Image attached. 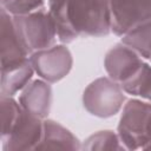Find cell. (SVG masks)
<instances>
[{"instance_id":"cell-4","label":"cell","mask_w":151,"mask_h":151,"mask_svg":"<svg viewBox=\"0 0 151 151\" xmlns=\"http://www.w3.org/2000/svg\"><path fill=\"white\" fill-rule=\"evenodd\" d=\"M151 113V103L133 97L123 109L117 133L126 150H143L146 142V126Z\"/></svg>"},{"instance_id":"cell-11","label":"cell","mask_w":151,"mask_h":151,"mask_svg":"<svg viewBox=\"0 0 151 151\" xmlns=\"http://www.w3.org/2000/svg\"><path fill=\"white\" fill-rule=\"evenodd\" d=\"M34 73L35 72L31 65L29 57L22 61L1 66L0 93L9 97L19 94L33 79Z\"/></svg>"},{"instance_id":"cell-2","label":"cell","mask_w":151,"mask_h":151,"mask_svg":"<svg viewBox=\"0 0 151 151\" xmlns=\"http://www.w3.org/2000/svg\"><path fill=\"white\" fill-rule=\"evenodd\" d=\"M125 94L119 83L110 77H100L84 90L83 105L91 116L110 118L122 111L126 100Z\"/></svg>"},{"instance_id":"cell-7","label":"cell","mask_w":151,"mask_h":151,"mask_svg":"<svg viewBox=\"0 0 151 151\" xmlns=\"http://www.w3.org/2000/svg\"><path fill=\"white\" fill-rule=\"evenodd\" d=\"M110 5L112 33L117 37L151 19V0H110Z\"/></svg>"},{"instance_id":"cell-3","label":"cell","mask_w":151,"mask_h":151,"mask_svg":"<svg viewBox=\"0 0 151 151\" xmlns=\"http://www.w3.org/2000/svg\"><path fill=\"white\" fill-rule=\"evenodd\" d=\"M13 21L29 54L57 44V27L48 9L42 8L28 14L15 15Z\"/></svg>"},{"instance_id":"cell-16","label":"cell","mask_w":151,"mask_h":151,"mask_svg":"<svg viewBox=\"0 0 151 151\" xmlns=\"http://www.w3.org/2000/svg\"><path fill=\"white\" fill-rule=\"evenodd\" d=\"M1 104V139L8 136L14 124L17 123L19 116L22 112V107L14 97L0 96Z\"/></svg>"},{"instance_id":"cell-10","label":"cell","mask_w":151,"mask_h":151,"mask_svg":"<svg viewBox=\"0 0 151 151\" xmlns=\"http://www.w3.org/2000/svg\"><path fill=\"white\" fill-rule=\"evenodd\" d=\"M52 86L46 80L38 78L32 79L19 93L18 101L21 107L41 119H46L52 106Z\"/></svg>"},{"instance_id":"cell-17","label":"cell","mask_w":151,"mask_h":151,"mask_svg":"<svg viewBox=\"0 0 151 151\" xmlns=\"http://www.w3.org/2000/svg\"><path fill=\"white\" fill-rule=\"evenodd\" d=\"M1 8L12 17L28 14L45 7V0H0Z\"/></svg>"},{"instance_id":"cell-18","label":"cell","mask_w":151,"mask_h":151,"mask_svg":"<svg viewBox=\"0 0 151 151\" xmlns=\"http://www.w3.org/2000/svg\"><path fill=\"white\" fill-rule=\"evenodd\" d=\"M146 136H147V142L144 146L143 150H151V113L149 116L147 120V126H146Z\"/></svg>"},{"instance_id":"cell-19","label":"cell","mask_w":151,"mask_h":151,"mask_svg":"<svg viewBox=\"0 0 151 151\" xmlns=\"http://www.w3.org/2000/svg\"><path fill=\"white\" fill-rule=\"evenodd\" d=\"M149 63H150V64H151V58H150V59H149Z\"/></svg>"},{"instance_id":"cell-15","label":"cell","mask_w":151,"mask_h":151,"mask_svg":"<svg viewBox=\"0 0 151 151\" xmlns=\"http://www.w3.org/2000/svg\"><path fill=\"white\" fill-rule=\"evenodd\" d=\"M81 150H126L117 131L101 130L88 136L81 144Z\"/></svg>"},{"instance_id":"cell-9","label":"cell","mask_w":151,"mask_h":151,"mask_svg":"<svg viewBox=\"0 0 151 151\" xmlns=\"http://www.w3.org/2000/svg\"><path fill=\"white\" fill-rule=\"evenodd\" d=\"M0 57L1 66L28 59L29 52L25 46L15 25L13 17L1 8L0 14Z\"/></svg>"},{"instance_id":"cell-1","label":"cell","mask_w":151,"mask_h":151,"mask_svg":"<svg viewBox=\"0 0 151 151\" xmlns=\"http://www.w3.org/2000/svg\"><path fill=\"white\" fill-rule=\"evenodd\" d=\"M47 9L61 44H71L80 37L100 38L112 32L110 0H51Z\"/></svg>"},{"instance_id":"cell-12","label":"cell","mask_w":151,"mask_h":151,"mask_svg":"<svg viewBox=\"0 0 151 151\" xmlns=\"http://www.w3.org/2000/svg\"><path fill=\"white\" fill-rule=\"evenodd\" d=\"M35 150H81V143L64 125L46 118L42 138Z\"/></svg>"},{"instance_id":"cell-13","label":"cell","mask_w":151,"mask_h":151,"mask_svg":"<svg viewBox=\"0 0 151 151\" xmlns=\"http://www.w3.org/2000/svg\"><path fill=\"white\" fill-rule=\"evenodd\" d=\"M122 38V42L134 50L145 60L151 58V19L134 26Z\"/></svg>"},{"instance_id":"cell-6","label":"cell","mask_w":151,"mask_h":151,"mask_svg":"<svg viewBox=\"0 0 151 151\" xmlns=\"http://www.w3.org/2000/svg\"><path fill=\"white\" fill-rule=\"evenodd\" d=\"M44 132V119L35 117L22 109L13 129L1 139L2 151L35 150L41 142Z\"/></svg>"},{"instance_id":"cell-5","label":"cell","mask_w":151,"mask_h":151,"mask_svg":"<svg viewBox=\"0 0 151 151\" xmlns=\"http://www.w3.org/2000/svg\"><path fill=\"white\" fill-rule=\"evenodd\" d=\"M29 61L35 74L50 84L64 79L73 65L72 53L65 44H55L50 48L31 53Z\"/></svg>"},{"instance_id":"cell-8","label":"cell","mask_w":151,"mask_h":151,"mask_svg":"<svg viewBox=\"0 0 151 151\" xmlns=\"http://www.w3.org/2000/svg\"><path fill=\"white\" fill-rule=\"evenodd\" d=\"M145 63V59L122 41L112 46L105 54L104 68L107 77L123 84L130 79Z\"/></svg>"},{"instance_id":"cell-20","label":"cell","mask_w":151,"mask_h":151,"mask_svg":"<svg viewBox=\"0 0 151 151\" xmlns=\"http://www.w3.org/2000/svg\"><path fill=\"white\" fill-rule=\"evenodd\" d=\"M48 1H51V0H47V2H48Z\"/></svg>"},{"instance_id":"cell-14","label":"cell","mask_w":151,"mask_h":151,"mask_svg":"<svg viewBox=\"0 0 151 151\" xmlns=\"http://www.w3.org/2000/svg\"><path fill=\"white\" fill-rule=\"evenodd\" d=\"M120 85L126 94L151 103V64L145 61L130 79Z\"/></svg>"}]
</instances>
